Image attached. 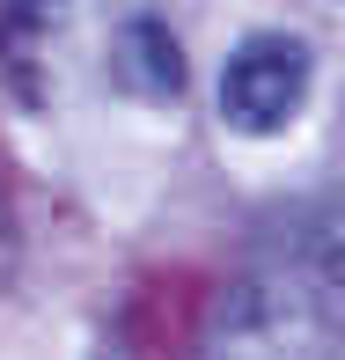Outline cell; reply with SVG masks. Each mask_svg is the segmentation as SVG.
<instances>
[{"instance_id": "cell-3", "label": "cell", "mask_w": 345, "mask_h": 360, "mask_svg": "<svg viewBox=\"0 0 345 360\" xmlns=\"http://www.w3.org/2000/svg\"><path fill=\"white\" fill-rule=\"evenodd\" d=\"M110 81H118L133 103H176L191 89V59L169 37L162 15H125L118 37H110Z\"/></svg>"}, {"instance_id": "cell-5", "label": "cell", "mask_w": 345, "mask_h": 360, "mask_svg": "<svg viewBox=\"0 0 345 360\" xmlns=\"http://www.w3.org/2000/svg\"><path fill=\"white\" fill-rule=\"evenodd\" d=\"M316 272L345 287V199L323 206V221H316Z\"/></svg>"}, {"instance_id": "cell-2", "label": "cell", "mask_w": 345, "mask_h": 360, "mask_svg": "<svg viewBox=\"0 0 345 360\" xmlns=\"http://www.w3.org/2000/svg\"><path fill=\"white\" fill-rule=\"evenodd\" d=\"M308 81H316L308 44L287 37V30H257L221 67V125L242 133V140L287 133V125L301 118V103H308Z\"/></svg>"}, {"instance_id": "cell-6", "label": "cell", "mask_w": 345, "mask_h": 360, "mask_svg": "<svg viewBox=\"0 0 345 360\" xmlns=\"http://www.w3.org/2000/svg\"><path fill=\"white\" fill-rule=\"evenodd\" d=\"M15 272V221H8V199H0V287H8Z\"/></svg>"}, {"instance_id": "cell-1", "label": "cell", "mask_w": 345, "mask_h": 360, "mask_svg": "<svg viewBox=\"0 0 345 360\" xmlns=\"http://www.w3.org/2000/svg\"><path fill=\"white\" fill-rule=\"evenodd\" d=\"M338 323L323 294L287 272H242L206 316V360H331Z\"/></svg>"}, {"instance_id": "cell-4", "label": "cell", "mask_w": 345, "mask_h": 360, "mask_svg": "<svg viewBox=\"0 0 345 360\" xmlns=\"http://www.w3.org/2000/svg\"><path fill=\"white\" fill-rule=\"evenodd\" d=\"M59 22H67V0H0V74L15 81L22 103L44 96L37 59H44V44H52Z\"/></svg>"}]
</instances>
